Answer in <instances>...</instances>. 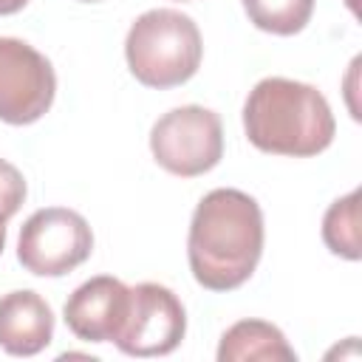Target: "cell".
Segmentation results:
<instances>
[{
    "mask_svg": "<svg viewBox=\"0 0 362 362\" xmlns=\"http://www.w3.org/2000/svg\"><path fill=\"white\" fill-rule=\"evenodd\" d=\"M263 255L260 204L235 187L206 192L189 221L187 257L192 277L209 291L243 286Z\"/></svg>",
    "mask_w": 362,
    "mask_h": 362,
    "instance_id": "6da1fadb",
    "label": "cell"
},
{
    "mask_svg": "<svg viewBox=\"0 0 362 362\" xmlns=\"http://www.w3.org/2000/svg\"><path fill=\"white\" fill-rule=\"evenodd\" d=\"M246 139L274 156H317L337 133V122L328 99L308 82L266 76L243 102Z\"/></svg>",
    "mask_w": 362,
    "mask_h": 362,
    "instance_id": "7a4b0ae2",
    "label": "cell"
},
{
    "mask_svg": "<svg viewBox=\"0 0 362 362\" xmlns=\"http://www.w3.org/2000/svg\"><path fill=\"white\" fill-rule=\"evenodd\" d=\"M130 74L147 88H175L192 79L204 42L195 20L178 8H150L139 14L124 40Z\"/></svg>",
    "mask_w": 362,
    "mask_h": 362,
    "instance_id": "3957f363",
    "label": "cell"
},
{
    "mask_svg": "<svg viewBox=\"0 0 362 362\" xmlns=\"http://www.w3.org/2000/svg\"><path fill=\"white\" fill-rule=\"evenodd\" d=\"M153 158L173 175L195 178L209 173L223 156L221 116L201 105L167 110L150 130Z\"/></svg>",
    "mask_w": 362,
    "mask_h": 362,
    "instance_id": "277c9868",
    "label": "cell"
},
{
    "mask_svg": "<svg viewBox=\"0 0 362 362\" xmlns=\"http://www.w3.org/2000/svg\"><path fill=\"white\" fill-rule=\"evenodd\" d=\"M93 252L88 221L68 206H45L20 226L17 260L37 277H62Z\"/></svg>",
    "mask_w": 362,
    "mask_h": 362,
    "instance_id": "5b68a950",
    "label": "cell"
},
{
    "mask_svg": "<svg viewBox=\"0 0 362 362\" xmlns=\"http://www.w3.org/2000/svg\"><path fill=\"white\" fill-rule=\"evenodd\" d=\"M57 93V74L45 54L17 37H0V119L31 124L42 119Z\"/></svg>",
    "mask_w": 362,
    "mask_h": 362,
    "instance_id": "8992f818",
    "label": "cell"
},
{
    "mask_svg": "<svg viewBox=\"0 0 362 362\" xmlns=\"http://www.w3.org/2000/svg\"><path fill=\"white\" fill-rule=\"evenodd\" d=\"M187 331L181 300L161 283H139L130 288V314L116 337V348L127 356H164L178 348Z\"/></svg>",
    "mask_w": 362,
    "mask_h": 362,
    "instance_id": "52a82bcc",
    "label": "cell"
},
{
    "mask_svg": "<svg viewBox=\"0 0 362 362\" xmlns=\"http://www.w3.org/2000/svg\"><path fill=\"white\" fill-rule=\"evenodd\" d=\"M130 314V286L119 277L99 274L74 288L62 317L71 334L82 342H116Z\"/></svg>",
    "mask_w": 362,
    "mask_h": 362,
    "instance_id": "ba28073f",
    "label": "cell"
},
{
    "mask_svg": "<svg viewBox=\"0 0 362 362\" xmlns=\"http://www.w3.org/2000/svg\"><path fill=\"white\" fill-rule=\"evenodd\" d=\"M54 339V311L31 288L0 297V348L11 356H34Z\"/></svg>",
    "mask_w": 362,
    "mask_h": 362,
    "instance_id": "9c48e42d",
    "label": "cell"
},
{
    "mask_svg": "<svg viewBox=\"0 0 362 362\" xmlns=\"http://www.w3.org/2000/svg\"><path fill=\"white\" fill-rule=\"evenodd\" d=\"M246 359H286L294 362L297 354L286 342L283 331L266 320H240L223 331L218 345V362H246Z\"/></svg>",
    "mask_w": 362,
    "mask_h": 362,
    "instance_id": "30bf717a",
    "label": "cell"
},
{
    "mask_svg": "<svg viewBox=\"0 0 362 362\" xmlns=\"http://www.w3.org/2000/svg\"><path fill=\"white\" fill-rule=\"evenodd\" d=\"M359 192H348L342 198H337L322 218V240L325 246L345 257V260H359L362 249H359V209H356Z\"/></svg>",
    "mask_w": 362,
    "mask_h": 362,
    "instance_id": "8fae6325",
    "label": "cell"
},
{
    "mask_svg": "<svg viewBox=\"0 0 362 362\" xmlns=\"http://www.w3.org/2000/svg\"><path fill=\"white\" fill-rule=\"evenodd\" d=\"M243 8L260 31L291 37L311 20L314 0H243Z\"/></svg>",
    "mask_w": 362,
    "mask_h": 362,
    "instance_id": "7c38bea8",
    "label": "cell"
},
{
    "mask_svg": "<svg viewBox=\"0 0 362 362\" xmlns=\"http://www.w3.org/2000/svg\"><path fill=\"white\" fill-rule=\"evenodd\" d=\"M25 201V178L23 173L8 164L6 158H0V215L8 221Z\"/></svg>",
    "mask_w": 362,
    "mask_h": 362,
    "instance_id": "4fadbf2b",
    "label": "cell"
},
{
    "mask_svg": "<svg viewBox=\"0 0 362 362\" xmlns=\"http://www.w3.org/2000/svg\"><path fill=\"white\" fill-rule=\"evenodd\" d=\"M28 0H0V14H17Z\"/></svg>",
    "mask_w": 362,
    "mask_h": 362,
    "instance_id": "5bb4252c",
    "label": "cell"
},
{
    "mask_svg": "<svg viewBox=\"0 0 362 362\" xmlns=\"http://www.w3.org/2000/svg\"><path fill=\"white\" fill-rule=\"evenodd\" d=\"M3 246H6V218L0 215V252H3Z\"/></svg>",
    "mask_w": 362,
    "mask_h": 362,
    "instance_id": "9a60e30c",
    "label": "cell"
},
{
    "mask_svg": "<svg viewBox=\"0 0 362 362\" xmlns=\"http://www.w3.org/2000/svg\"><path fill=\"white\" fill-rule=\"evenodd\" d=\"M345 3H348V8H351V11L356 14V0H345Z\"/></svg>",
    "mask_w": 362,
    "mask_h": 362,
    "instance_id": "2e32d148",
    "label": "cell"
},
{
    "mask_svg": "<svg viewBox=\"0 0 362 362\" xmlns=\"http://www.w3.org/2000/svg\"><path fill=\"white\" fill-rule=\"evenodd\" d=\"M79 3H99V0H79Z\"/></svg>",
    "mask_w": 362,
    "mask_h": 362,
    "instance_id": "e0dca14e",
    "label": "cell"
}]
</instances>
